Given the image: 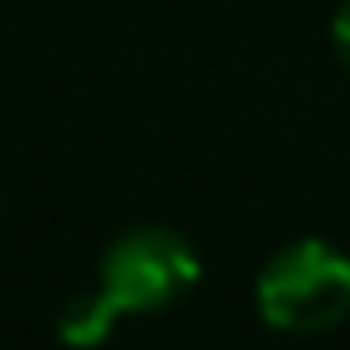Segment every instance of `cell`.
<instances>
[{
	"instance_id": "cell-1",
	"label": "cell",
	"mask_w": 350,
	"mask_h": 350,
	"mask_svg": "<svg viewBox=\"0 0 350 350\" xmlns=\"http://www.w3.org/2000/svg\"><path fill=\"white\" fill-rule=\"evenodd\" d=\"M197 273H202V264L178 230L135 226L106 245L96 288L58 317V340L63 345H101L125 312H159V307L178 302L197 283Z\"/></svg>"
},
{
	"instance_id": "cell-2",
	"label": "cell",
	"mask_w": 350,
	"mask_h": 350,
	"mask_svg": "<svg viewBox=\"0 0 350 350\" xmlns=\"http://www.w3.org/2000/svg\"><path fill=\"white\" fill-rule=\"evenodd\" d=\"M254 307L273 331H331L350 317V259L326 240H293L259 269Z\"/></svg>"
},
{
	"instance_id": "cell-3",
	"label": "cell",
	"mask_w": 350,
	"mask_h": 350,
	"mask_svg": "<svg viewBox=\"0 0 350 350\" xmlns=\"http://www.w3.org/2000/svg\"><path fill=\"white\" fill-rule=\"evenodd\" d=\"M331 44H336V58L350 68V0L336 10V20H331Z\"/></svg>"
}]
</instances>
